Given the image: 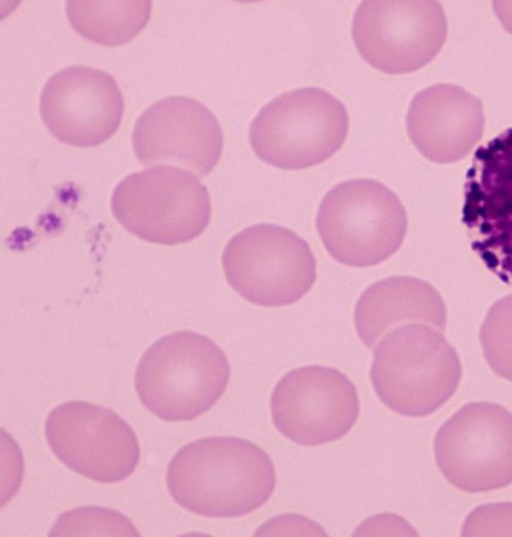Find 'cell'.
<instances>
[{"instance_id":"1","label":"cell","mask_w":512,"mask_h":537,"mask_svg":"<svg viewBox=\"0 0 512 537\" xmlns=\"http://www.w3.org/2000/svg\"><path fill=\"white\" fill-rule=\"evenodd\" d=\"M173 499L206 517H240L263 506L276 485L268 454L236 437H208L182 447L166 476Z\"/></svg>"},{"instance_id":"2","label":"cell","mask_w":512,"mask_h":537,"mask_svg":"<svg viewBox=\"0 0 512 537\" xmlns=\"http://www.w3.org/2000/svg\"><path fill=\"white\" fill-rule=\"evenodd\" d=\"M230 366L210 338L183 330L165 335L142 355L135 373L141 403L165 421H189L224 394Z\"/></svg>"},{"instance_id":"3","label":"cell","mask_w":512,"mask_h":537,"mask_svg":"<svg viewBox=\"0 0 512 537\" xmlns=\"http://www.w3.org/2000/svg\"><path fill=\"white\" fill-rule=\"evenodd\" d=\"M459 356L440 330L409 323L388 332L374 350L370 378L392 411L423 417L439 409L458 388Z\"/></svg>"},{"instance_id":"4","label":"cell","mask_w":512,"mask_h":537,"mask_svg":"<svg viewBox=\"0 0 512 537\" xmlns=\"http://www.w3.org/2000/svg\"><path fill=\"white\" fill-rule=\"evenodd\" d=\"M408 228L404 205L394 191L371 178L343 181L322 198L316 229L329 255L354 268L376 266L393 256Z\"/></svg>"},{"instance_id":"5","label":"cell","mask_w":512,"mask_h":537,"mask_svg":"<svg viewBox=\"0 0 512 537\" xmlns=\"http://www.w3.org/2000/svg\"><path fill=\"white\" fill-rule=\"evenodd\" d=\"M348 128V113L338 98L322 88L304 87L265 104L250 124L249 142L265 163L299 170L335 154Z\"/></svg>"},{"instance_id":"6","label":"cell","mask_w":512,"mask_h":537,"mask_svg":"<svg viewBox=\"0 0 512 537\" xmlns=\"http://www.w3.org/2000/svg\"><path fill=\"white\" fill-rule=\"evenodd\" d=\"M221 263L231 288L263 307L299 301L317 278V261L308 242L271 223L254 224L235 234L223 250Z\"/></svg>"},{"instance_id":"7","label":"cell","mask_w":512,"mask_h":537,"mask_svg":"<svg viewBox=\"0 0 512 537\" xmlns=\"http://www.w3.org/2000/svg\"><path fill=\"white\" fill-rule=\"evenodd\" d=\"M111 208L131 234L163 245L200 236L211 220L207 188L190 172L155 166L126 176L114 189Z\"/></svg>"},{"instance_id":"8","label":"cell","mask_w":512,"mask_h":537,"mask_svg":"<svg viewBox=\"0 0 512 537\" xmlns=\"http://www.w3.org/2000/svg\"><path fill=\"white\" fill-rule=\"evenodd\" d=\"M436 464L457 489L481 493L512 483V413L499 404L472 402L437 431Z\"/></svg>"},{"instance_id":"9","label":"cell","mask_w":512,"mask_h":537,"mask_svg":"<svg viewBox=\"0 0 512 537\" xmlns=\"http://www.w3.org/2000/svg\"><path fill=\"white\" fill-rule=\"evenodd\" d=\"M448 26L434 0H365L352 20V37L360 55L389 74L415 71L441 50Z\"/></svg>"},{"instance_id":"10","label":"cell","mask_w":512,"mask_h":537,"mask_svg":"<svg viewBox=\"0 0 512 537\" xmlns=\"http://www.w3.org/2000/svg\"><path fill=\"white\" fill-rule=\"evenodd\" d=\"M462 222L486 268L512 287V127L474 153L464 184Z\"/></svg>"},{"instance_id":"11","label":"cell","mask_w":512,"mask_h":537,"mask_svg":"<svg viewBox=\"0 0 512 537\" xmlns=\"http://www.w3.org/2000/svg\"><path fill=\"white\" fill-rule=\"evenodd\" d=\"M48 444L70 469L102 483L130 476L140 459L133 429L112 410L85 401L55 407L45 424Z\"/></svg>"},{"instance_id":"12","label":"cell","mask_w":512,"mask_h":537,"mask_svg":"<svg viewBox=\"0 0 512 537\" xmlns=\"http://www.w3.org/2000/svg\"><path fill=\"white\" fill-rule=\"evenodd\" d=\"M270 408L282 435L315 446L346 435L358 419L360 403L355 385L344 373L308 365L289 371L277 382Z\"/></svg>"},{"instance_id":"13","label":"cell","mask_w":512,"mask_h":537,"mask_svg":"<svg viewBox=\"0 0 512 537\" xmlns=\"http://www.w3.org/2000/svg\"><path fill=\"white\" fill-rule=\"evenodd\" d=\"M132 146L143 166L176 164L203 177L221 157L223 134L215 115L200 101L171 96L138 117Z\"/></svg>"},{"instance_id":"14","label":"cell","mask_w":512,"mask_h":537,"mask_svg":"<svg viewBox=\"0 0 512 537\" xmlns=\"http://www.w3.org/2000/svg\"><path fill=\"white\" fill-rule=\"evenodd\" d=\"M39 107L43 123L60 142L93 147L117 131L124 99L118 83L107 72L72 65L47 80Z\"/></svg>"},{"instance_id":"15","label":"cell","mask_w":512,"mask_h":537,"mask_svg":"<svg viewBox=\"0 0 512 537\" xmlns=\"http://www.w3.org/2000/svg\"><path fill=\"white\" fill-rule=\"evenodd\" d=\"M485 126L482 101L464 88L439 83L415 94L407 116V134L428 160L445 164L468 156Z\"/></svg>"},{"instance_id":"16","label":"cell","mask_w":512,"mask_h":537,"mask_svg":"<svg viewBox=\"0 0 512 537\" xmlns=\"http://www.w3.org/2000/svg\"><path fill=\"white\" fill-rule=\"evenodd\" d=\"M415 321L445 331L447 311L439 292L412 276H390L369 285L354 309L358 337L368 348L394 325Z\"/></svg>"},{"instance_id":"17","label":"cell","mask_w":512,"mask_h":537,"mask_svg":"<svg viewBox=\"0 0 512 537\" xmlns=\"http://www.w3.org/2000/svg\"><path fill=\"white\" fill-rule=\"evenodd\" d=\"M152 2L72 0L67 17L83 37L105 46H118L133 39L147 24Z\"/></svg>"},{"instance_id":"18","label":"cell","mask_w":512,"mask_h":537,"mask_svg":"<svg viewBox=\"0 0 512 537\" xmlns=\"http://www.w3.org/2000/svg\"><path fill=\"white\" fill-rule=\"evenodd\" d=\"M479 336L489 367L512 382V294L498 299L489 308Z\"/></svg>"},{"instance_id":"19","label":"cell","mask_w":512,"mask_h":537,"mask_svg":"<svg viewBox=\"0 0 512 537\" xmlns=\"http://www.w3.org/2000/svg\"><path fill=\"white\" fill-rule=\"evenodd\" d=\"M463 536H512V503H492L475 508L467 516Z\"/></svg>"},{"instance_id":"20","label":"cell","mask_w":512,"mask_h":537,"mask_svg":"<svg viewBox=\"0 0 512 537\" xmlns=\"http://www.w3.org/2000/svg\"><path fill=\"white\" fill-rule=\"evenodd\" d=\"M493 8L503 27L512 34V1H494Z\"/></svg>"}]
</instances>
